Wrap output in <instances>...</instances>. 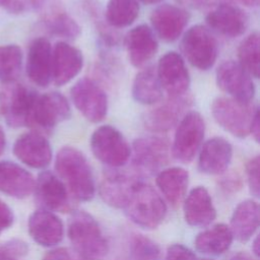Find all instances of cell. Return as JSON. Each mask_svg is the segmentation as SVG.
<instances>
[{
    "label": "cell",
    "mask_w": 260,
    "mask_h": 260,
    "mask_svg": "<svg viewBox=\"0 0 260 260\" xmlns=\"http://www.w3.org/2000/svg\"><path fill=\"white\" fill-rule=\"evenodd\" d=\"M57 176L65 184L69 194L78 201H90L95 194V183L85 155L75 147H62L55 158Z\"/></svg>",
    "instance_id": "6da1fadb"
},
{
    "label": "cell",
    "mask_w": 260,
    "mask_h": 260,
    "mask_svg": "<svg viewBox=\"0 0 260 260\" xmlns=\"http://www.w3.org/2000/svg\"><path fill=\"white\" fill-rule=\"evenodd\" d=\"M67 235L73 250L83 260H103L108 254V242L101 226L85 211L72 212L68 220Z\"/></svg>",
    "instance_id": "7a4b0ae2"
},
{
    "label": "cell",
    "mask_w": 260,
    "mask_h": 260,
    "mask_svg": "<svg viewBox=\"0 0 260 260\" xmlns=\"http://www.w3.org/2000/svg\"><path fill=\"white\" fill-rule=\"evenodd\" d=\"M129 219L145 230L156 229L167 215V205L150 185L138 181L123 208Z\"/></svg>",
    "instance_id": "3957f363"
},
{
    "label": "cell",
    "mask_w": 260,
    "mask_h": 260,
    "mask_svg": "<svg viewBox=\"0 0 260 260\" xmlns=\"http://www.w3.org/2000/svg\"><path fill=\"white\" fill-rule=\"evenodd\" d=\"M258 112V107L252 103L245 104L231 98H216L211 104L214 121L223 130L239 138L250 135L252 122Z\"/></svg>",
    "instance_id": "277c9868"
},
{
    "label": "cell",
    "mask_w": 260,
    "mask_h": 260,
    "mask_svg": "<svg viewBox=\"0 0 260 260\" xmlns=\"http://www.w3.org/2000/svg\"><path fill=\"white\" fill-rule=\"evenodd\" d=\"M90 149L95 158L111 169L125 166L131 157V147L124 135L111 125L98 127L90 137Z\"/></svg>",
    "instance_id": "5b68a950"
},
{
    "label": "cell",
    "mask_w": 260,
    "mask_h": 260,
    "mask_svg": "<svg viewBox=\"0 0 260 260\" xmlns=\"http://www.w3.org/2000/svg\"><path fill=\"white\" fill-rule=\"evenodd\" d=\"M38 93L17 81L0 86V113L11 127L29 126L30 115Z\"/></svg>",
    "instance_id": "8992f818"
},
{
    "label": "cell",
    "mask_w": 260,
    "mask_h": 260,
    "mask_svg": "<svg viewBox=\"0 0 260 260\" xmlns=\"http://www.w3.org/2000/svg\"><path fill=\"white\" fill-rule=\"evenodd\" d=\"M171 148L167 138L160 136L139 137L131 147L132 167L137 176H151L168 165Z\"/></svg>",
    "instance_id": "52a82bcc"
},
{
    "label": "cell",
    "mask_w": 260,
    "mask_h": 260,
    "mask_svg": "<svg viewBox=\"0 0 260 260\" xmlns=\"http://www.w3.org/2000/svg\"><path fill=\"white\" fill-rule=\"evenodd\" d=\"M184 58L199 70H209L218 55L217 41L211 31L201 25L191 26L182 37L180 44Z\"/></svg>",
    "instance_id": "ba28073f"
},
{
    "label": "cell",
    "mask_w": 260,
    "mask_h": 260,
    "mask_svg": "<svg viewBox=\"0 0 260 260\" xmlns=\"http://www.w3.org/2000/svg\"><path fill=\"white\" fill-rule=\"evenodd\" d=\"M205 134V122L196 111H190L179 121L173 145V156L183 162L192 161L202 145Z\"/></svg>",
    "instance_id": "9c48e42d"
},
{
    "label": "cell",
    "mask_w": 260,
    "mask_h": 260,
    "mask_svg": "<svg viewBox=\"0 0 260 260\" xmlns=\"http://www.w3.org/2000/svg\"><path fill=\"white\" fill-rule=\"evenodd\" d=\"M71 100L82 116L92 123L103 121L108 113V96L101 85L91 78L77 80L70 89Z\"/></svg>",
    "instance_id": "30bf717a"
},
{
    "label": "cell",
    "mask_w": 260,
    "mask_h": 260,
    "mask_svg": "<svg viewBox=\"0 0 260 260\" xmlns=\"http://www.w3.org/2000/svg\"><path fill=\"white\" fill-rule=\"evenodd\" d=\"M71 117V108L67 99L60 92L50 91L37 95L29 126H36L43 131L50 132L58 124Z\"/></svg>",
    "instance_id": "8fae6325"
},
{
    "label": "cell",
    "mask_w": 260,
    "mask_h": 260,
    "mask_svg": "<svg viewBox=\"0 0 260 260\" xmlns=\"http://www.w3.org/2000/svg\"><path fill=\"white\" fill-rule=\"evenodd\" d=\"M216 83L231 99L250 104L255 96V84L252 76L236 61L222 62L216 69Z\"/></svg>",
    "instance_id": "7c38bea8"
},
{
    "label": "cell",
    "mask_w": 260,
    "mask_h": 260,
    "mask_svg": "<svg viewBox=\"0 0 260 260\" xmlns=\"http://www.w3.org/2000/svg\"><path fill=\"white\" fill-rule=\"evenodd\" d=\"M155 71L160 86L169 98L188 93L190 74L182 55L176 52L166 53L159 58Z\"/></svg>",
    "instance_id": "4fadbf2b"
},
{
    "label": "cell",
    "mask_w": 260,
    "mask_h": 260,
    "mask_svg": "<svg viewBox=\"0 0 260 260\" xmlns=\"http://www.w3.org/2000/svg\"><path fill=\"white\" fill-rule=\"evenodd\" d=\"M205 19L210 28L229 38L242 36L249 26L248 14L238 5L228 2L213 4Z\"/></svg>",
    "instance_id": "5bb4252c"
},
{
    "label": "cell",
    "mask_w": 260,
    "mask_h": 260,
    "mask_svg": "<svg viewBox=\"0 0 260 260\" xmlns=\"http://www.w3.org/2000/svg\"><path fill=\"white\" fill-rule=\"evenodd\" d=\"M34 192L43 209L68 212L71 209L69 192L62 180L50 171H43L36 180Z\"/></svg>",
    "instance_id": "9a60e30c"
},
{
    "label": "cell",
    "mask_w": 260,
    "mask_h": 260,
    "mask_svg": "<svg viewBox=\"0 0 260 260\" xmlns=\"http://www.w3.org/2000/svg\"><path fill=\"white\" fill-rule=\"evenodd\" d=\"M193 98L186 93L177 98H169L143 117L144 127L154 133H164L179 123L184 112L191 107Z\"/></svg>",
    "instance_id": "2e32d148"
},
{
    "label": "cell",
    "mask_w": 260,
    "mask_h": 260,
    "mask_svg": "<svg viewBox=\"0 0 260 260\" xmlns=\"http://www.w3.org/2000/svg\"><path fill=\"white\" fill-rule=\"evenodd\" d=\"M13 153L22 164L32 169H45L53 157L50 142L39 131L20 135L14 142Z\"/></svg>",
    "instance_id": "e0dca14e"
},
{
    "label": "cell",
    "mask_w": 260,
    "mask_h": 260,
    "mask_svg": "<svg viewBox=\"0 0 260 260\" xmlns=\"http://www.w3.org/2000/svg\"><path fill=\"white\" fill-rule=\"evenodd\" d=\"M190 20V13L173 4L157 6L150 15L152 30L165 42H174L183 34Z\"/></svg>",
    "instance_id": "ac0fdd59"
},
{
    "label": "cell",
    "mask_w": 260,
    "mask_h": 260,
    "mask_svg": "<svg viewBox=\"0 0 260 260\" xmlns=\"http://www.w3.org/2000/svg\"><path fill=\"white\" fill-rule=\"evenodd\" d=\"M128 59L134 67H144L158 50L157 38L146 24H140L130 29L124 39Z\"/></svg>",
    "instance_id": "d6986e66"
},
{
    "label": "cell",
    "mask_w": 260,
    "mask_h": 260,
    "mask_svg": "<svg viewBox=\"0 0 260 260\" xmlns=\"http://www.w3.org/2000/svg\"><path fill=\"white\" fill-rule=\"evenodd\" d=\"M83 67L82 53L66 42H58L52 49V80L62 86L75 78Z\"/></svg>",
    "instance_id": "ffe728a7"
},
{
    "label": "cell",
    "mask_w": 260,
    "mask_h": 260,
    "mask_svg": "<svg viewBox=\"0 0 260 260\" xmlns=\"http://www.w3.org/2000/svg\"><path fill=\"white\" fill-rule=\"evenodd\" d=\"M27 229L30 238L43 247H54L61 243L64 237V225L60 217L43 208L29 215Z\"/></svg>",
    "instance_id": "44dd1931"
},
{
    "label": "cell",
    "mask_w": 260,
    "mask_h": 260,
    "mask_svg": "<svg viewBox=\"0 0 260 260\" xmlns=\"http://www.w3.org/2000/svg\"><path fill=\"white\" fill-rule=\"evenodd\" d=\"M26 74L36 85L46 87L50 84L52 80V46L47 38H37L29 45Z\"/></svg>",
    "instance_id": "7402d4cb"
},
{
    "label": "cell",
    "mask_w": 260,
    "mask_h": 260,
    "mask_svg": "<svg viewBox=\"0 0 260 260\" xmlns=\"http://www.w3.org/2000/svg\"><path fill=\"white\" fill-rule=\"evenodd\" d=\"M233 158V146L222 137H212L205 141L199 151L198 169L206 175L223 174Z\"/></svg>",
    "instance_id": "603a6c76"
},
{
    "label": "cell",
    "mask_w": 260,
    "mask_h": 260,
    "mask_svg": "<svg viewBox=\"0 0 260 260\" xmlns=\"http://www.w3.org/2000/svg\"><path fill=\"white\" fill-rule=\"evenodd\" d=\"M138 181L139 179L135 175L112 169L101 182L99 188L100 196L108 205L123 209L133 187Z\"/></svg>",
    "instance_id": "cb8c5ba5"
},
{
    "label": "cell",
    "mask_w": 260,
    "mask_h": 260,
    "mask_svg": "<svg viewBox=\"0 0 260 260\" xmlns=\"http://www.w3.org/2000/svg\"><path fill=\"white\" fill-rule=\"evenodd\" d=\"M184 217L186 222L195 228H205L216 218V209L210 194L203 186L190 190L184 201Z\"/></svg>",
    "instance_id": "d4e9b609"
},
{
    "label": "cell",
    "mask_w": 260,
    "mask_h": 260,
    "mask_svg": "<svg viewBox=\"0 0 260 260\" xmlns=\"http://www.w3.org/2000/svg\"><path fill=\"white\" fill-rule=\"evenodd\" d=\"M36 180L32 175L19 165L3 160L0 161V192L7 196L23 199L28 197L35 189Z\"/></svg>",
    "instance_id": "484cf974"
},
{
    "label": "cell",
    "mask_w": 260,
    "mask_h": 260,
    "mask_svg": "<svg viewBox=\"0 0 260 260\" xmlns=\"http://www.w3.org/2000/svg\"><path fill=\"white\" fill-rule=\"evenodd\" d=\"M259 205L253 199H246L240 202L235 208L230 229L234 239L241 243L250 241L259 228Z\"/></svg>",
    "instance_id": "4316f807"
},
{
    "label": "cell",
    "mask_w": 260,
    "mask_h": 260,
    "mask_svg": "<svg viewBox=\"0 0 260 260\" xmlns=\"http://www.w3.org/2000/svg\"><path fill=\"white\" fill-rule=\"evenodd\" d=\"M155 183L168 202L177 206L185 198L189 185V174L180 167L164 169L156 174Z\"/></svg>",
    "instance_id": "83f0119b"
},
{
    "label": "cell",
    "mask_w": 260,
    "mask_h": 260,
    "mask_svg": "<svg viewBox=\"0 0 260 260\" xmlns=\"http://www.w3.org/2000/svg\"><path fill=\"white\" fill-rule=\"evenodd\" d=\"M234 241L229 225L216 223L199 233L194 241L195 248L201 254L207 256H219L225 253Z\"/></svg>",
    "instance_id": "f1b7e54d"
},
{
    "label": "cell",
    "mask_w": 260,
    "mask_h": 260,
    "mask_svg": "<svg viewBox=\"0 0 260 260\" xmlns=\"http://www.w3.org/2000/svg\"><path fill=\"white\" fill-rule=\"evenodd\" d=\"M42 21L51 35L59 38L74 40L81 34V28L77 21L58 4L43 11Z\"/></svg>",
    "instance_id": "f546056e"
},
{
    "label": "cell",
    "mask_w": 260,
    "mask_h": 260,
    "mask_svg": "<svg viewBox=\"0 0 260 260\" xmlns=\"http://www.w3.org/2000/svg\"><path fill=\"white\" fill-rule=\"evenodd\" d=\"M133 99L146 106L155 105L162 98V88L153 67H147L139 71L132 84Z\"/></svg>",
    "instance_id": "4dcf8cb0"
},
{
    "label": "cell",
    "mask_w": 260,
    "mask_h": 260,
    "mask_svg": "<svg viewBox=\"0 0 260 260\" xmlns=\"http://www.w3.org/2000/svg\"><path fill=\"white\" fill-rule=\"evenodd\" d=\"M83 9L85 10L88 17L91 19L98 36L99 41L105 50L115 48L119 43V34L114 30L106 20L105 12H103L102 7L96 0H83Z\"/></svg>",
    "instance_id": "1f68e13d"
},
{
    "label": "cell",
    "mask_w": 260,
    "mask_h": 260,
    "mask_svg": "<svg viewBox=\"0 0 260 260\" xmlns=\"http://www.w3.org/2000/svg\"><path fill=\"white\" fill-rule=\"evenodd\" d=\"M139 9L138 0H109L104 12L112 27H126L135 21Z\"/></svg>",
    "instance_id": "d6a6232c"
},
{
    "label": "cell",
    "mask_w": 260,
    "mask_h": 260,
    "mask_svg": "<svg viewBox=\"0 0 260 260\" xmlns=\"http://www.w3.org/2000/svg\"><path fill=\"white\" fill-rule=\"evenodd\" d=\"M259 34L257 31L247 36L238 48L239 64L253 77H259L260 55Z\"/></svg>",
    "instance_id": "836d02e7"
},
{
    "label": "cell",
    "mask_w": 260,
    "mask_h": 260,
    "mask_svg": "<svg viewBox=\"0 0 260 260\" xmlns=\"http://www.w3.org/2000/svg\"><path fill=\"white\" fill-rule=\"evenodd\" d=\"M22 65V52L17 45L0 46V81H16Z\"/></svg>",
    "instance_id": "e575fe53"
},
{
    "label": "cell",
    "mask_w": 260,
    "mask_h": 260,
    "mask_svg": "<svg viewBox=\"0 0 260 260\" xmlns=\"http://www.w3.org/2000/svg\"><path fill=\"white\" fill-rule=\"evenodd\" d=\"M161 254L157 243L143 235H135L130 242L132 260H158Z\"/></svg>",
    "instance_id": "d590c367"
},
{
    "label": "cell",
    "mask_w": 260,
    "mask_h": 260,
    "mask_svg": "<svg viewBox=\"0 0 260 260\" xmlns=\"http://www.w3.org/2000/svg\"><path fill=\"white\" fill-rule=\"evenodd\" d=\"M28 247L20 240H10L0 245V260H17L26 255Z\"/></svg>",
    "instance_id": "8d00e7d4"
},
{
    "label": "cell",
    "mask_w": 260,
    "mask_h": 260,
    "mask_svg": "<svg viewBox=\"0 0 260 260\" xmlns=\"http://www.w3.org/2000/svg\"><path fill=\"white\" fill-rule=\"evenodd\" d=\"M259 169H260L259 155H256L250 158L246 164V176H247V182L250 189V193L256 198H258L260 194Z\"/></svg>",
    "instance_id": "74e56055"
},
{
    "label": "cell",
    "mask_w": 260,
    "mask_h": 260,
    "mask_svg": "<svg viewBox=\"0 0 260 260\" xmlns=\"http://www.w3.org/2000/svg\"><path fill=\"white\" fill-rule=\"evenodd\" d=\"M166 260H198L189 248L182 244L171 245L167 250Z\"/></svg>",
    "instance_id": "f35d334b"
},
{
    "label": "cell",
    "mask_w": 260,
    "mask_h": 260,
    "mask_svg": "<svg viewBox=\"0 0 260 260\" xmlns=\"http://www.w3.org/2000/svg\"><path fill=\"white\" fill-rule=\"evenodd\" d=\"M43 260H83L73 249L59 247L45 254Z\"/></svg>",
    "instance_id": "ab89813d"
},
{
    "label": "cell",
    "mask_w": 260,
    "mask_h": 260,
    "mask_svg": "<svg viewBox=\"0 0 260 260\" xmlns=\"http://www.w3.org/2000/svg\"><path fill=\"white\" fill-rule=\"evenodd\" d=\"M14 221V214L11 208L0 199V234L9 229Z\"/></svg>",
    "instance_id": "60d3db41"
},
{
    "label": "cell",
    "mask_w": 260,
    "mask_h": 260,
    "mask_svg": "<svg viewBox=\"0 0 260 260\" xmlns=\"http://www.w3.org/2000/svg\"><path fill=\"white\" fill-rule=\"evenodd\" d=\"M0 6L13 13L22 12L28 8L25 0H0Z\"/></svg>",
    "instance_id": "b9f144b4"
},
{
    "label": "cell",
    "mask_w": 260,
    "mask_h": 260,
    "mask_svg": "<svg viewBox=\"0 0 260 260\" xmlns=\"http://www.w3.org/2000/svg\"><path fill=\"white\" fill-rule=\"evenodd\" d=\"M25 1L27 3L28 8L41 10L42 12L57 4L55 0H25Z\"/></svg>",
    "instance_id": "7bdbcfd3"
},
{
    "label": "cell",
    "mask_w": 260,
    "mask_h": 260,
    "mask_svg": "<svg viewBox=\"0 0 260 260\" xmlns=\"http://www.w3.org/2000/svg\"><path fill=\"white\" fill-rule=\"evenodd\" d=\"M250 134L254 137L256 142H259V137H260V122H259V112L255 115L254 120L251 125V130Z\"/></svg>",
    "instance_id": "ee69618b"
},
{
    "label": "cell",
    "mask_w": 260,
    "mask_h": 260,
    "mask_svg": "<svg viewBox=\"0 0 260 260\" xmlns=\"http://www.w3.org/2000/svg\"><path fill=\"white\" fill-rule=\"evenodd\" d=\"M179 4L189 8H200L207 4L208 0H176Z\"/></svg>",
    "instance_id": "f6af8a7d"
},
{
    "label": "cell",
    "mask_w": 260,
    "mask_h": 260,
    "mask_svg": "<svg viewBox=\"0 0 260 260\" xmlns=\"http://www.w3.org/2000/svg\"><path fill=\"white\" fill-rule=\"evenodd\" d=\"M229 260H258V258L246 252H237L233 254Z\"/></svg>",
    "instance_id": "bcb514c9"
},
{
    "label": "cell",
    "mask_w": 260,
    "mask_h": 260,
    "mask_svg": "<svg viewBox=\"0 0 260 260\" xmlns=\"http://www.w3.org/2000/svg\"><path fill=\"white\" fill-rule=\"evenodd\" d=\"M230 1L234 4L237 3V4H242L248 7H256L259 5L260 0H230Z\"/></svg>",
    "instance_id": "7dc6e473"
},
{
    "label": "cell",
    "mask_w": 260,
    "mask_h": 260,
    "mask_svg": "<svg viewBox=\"0 0 260 260\" xmlns=\"http://www.w3.org/2000/svg\"><path fill=\"white\" fill-rule=\"evenodd\" d=\"M6 146V138L3 129L0 127V155L3 153Z\"/></svg>",
    "instance_id": "c3c4849f"
},
{
    "label": "cell",
    "mask_w": 260,
    "mask_h": 260,
    "mask_svg": "<svg viewBox=\"0 0 260 260\" xmlns=\"http://www.w3.org/2000/svg\"><path fill=\"white\" fill-rule=\"evenodd\" d=\"M252 251H253V256L256 258L259 257V240L258 237H256L252 243Z\"/></svg>",
    "instance_id": "681fc988"
},
{
    "label": "cell",
    "mask_w": 260,
    "mask_h": 260,
    "mask_svg": "<svg viewBox=\"0 0 260 260\" xmlns=\"http://www.w3.org/2000/svg\"><path fill=\"white\" fill-rule=\"evenodd\" d=\"M142 3L144 4H147V5H151V4H156V3H159L161 2L162 0H140Z\"/></svg>",
    "instance_id": "f907efd6"
},
{
    "label": "cell",
    "mask_w": 260,
    "mask_h": 260,
    "mask_svg": "<svg viewBox=\"0 0 260 260\" xmlns=\"http://www.w3.org/2000/svg\"><path fill=\"white\" fill-rule=\"evenodd\" d=\"M202 260H211V259H202Z\"/></svg>",
    "instance_id": "816d5d0a"
}]
</instances>
